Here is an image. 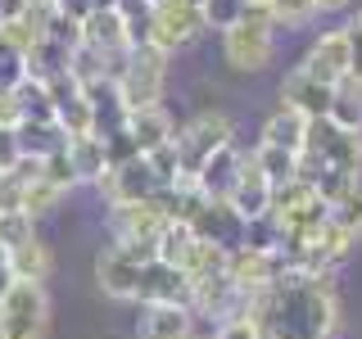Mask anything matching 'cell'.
Masks as SVG:
<instances>
[{
    "label": "cell",
    "mask_w": 362,
    "mask_h": 339,
    "mask_svg": "<svg viewBox=\"0 0 362 339\" xmlns=\"http://www.w3.org/2000/svg\"><path fill=\"white\" fill-rule=\"evenodd\" d=\"M245 316L254 321L258 339H331L339 326L331 271L313 276V271L286 267L276 285L245 299Z\"/></svg>",
    "instance_id": "6da1fadb"
},
{
    "label": "cell",
    "mask_w": 362,
    "mask_h": 339,
    "mask_svg": "<svg viewBox=\"0 0 362 339\" xmlns=\"http://www.w3.org/2000/svg\"><path fill=\"white\" fill-rule=\"evenodd\" d=\"M163 82H168V54L150 50V45L127 50V59L118 64V73H113V90H118V100H122L127 113L163 105Z\"/></svg>",
    "instance_id": "7a4b0ae2"
},
{
    "label": "cell",
    "mask_w": 362,
    "mask_h": 339,
    "mask_svg": "<svg viewBox=\"0 0 362 339\" xmlns=\"http://www.w3.org/2000/svg\"><path fill=\"white\" fill-rule=\"evenodd\" d=\"M177 145V158H181V181H195V172L204 167V158L218 154L222 145H235V122L226 118L222 109H204L186 127H177L173 136Z\"/></svg>",
    "instance_id": "3957f363"
},
{
    "label": "cell",
    "mask_w": 362,
    "mask_h": 339,
    "mask_svg": "<svg viewBox=\"0 0 362 339\" xmlns=\"http://www.w3.org/2000/svg\"><path fill=\"white\" fill-rule=\"evenodd\" d=\"M222 54L235 73H263L272 64V54H276V28L267 23V14L245 9V14L222 32Z\"/></svg>",
    "instance_id": "277c9868"
},
{
    "label": "cell",
    "mask_w": 362,
    "mask_h": 339,
    "mask_svg": "<svg viewBox=\"0 0 362 339\" xmlns=\"http://www.w3.org/2000/svg\"><path fill=\"white\" fill-rule=\"evenodd\" d=\"M158 263L154 240H127V244H109L95 258V280L109 299L118 303H136V285H141V271Z\"/></svg>",
    "instance_id": "5b68a950"
},
{
    "label": "cell",
    "mask_w": 362,
    "mask_h": 339,
    "mask_svg": "<svg viewBox=\"0 0 362 339\" xmlns=\"http://www.w3.org/2000/svg\"><path fill=\"white\" fill-rule=\"evenodd\" d=\"M50 331V294L45 285L14 280L0 299V339H45Z\"/></svg>",
    "instance_id": "8992f818"
},
{
    "label": "cell",
    "mask_w": 362,
    "mask_h": 339,
    "mask_svg": "<svg viewBox=\"0 0 362 339\" xmlns=\"http://www.w3.org/2000/svg\"><path fill=\"white\" fill-rule=\"evenodd\" d=\"M204 32V14L195 0H163L145 18V45L158 54H177L181 45H190Z\"/></svg>",
    "instance_id": "52a82bcc"
},
{
    "label": "cell",
    "mask_w": 362,
    "mask_h": 339,
    "mask_svg": "<svg viewBox=\"0 0 362 339\" xmlns=\"http://www.w3.org/2000/svg\"><path fill=\"white\" fill-rule=\"evenodd\" d=\"M303 158L317 167H335V172H349L362 181V136L358 131H339L326 118L308 122V145H303Z\"/></svg>",
    "instance_id": "ba28073f"
},
{
    "label": "cell",
    "mask_w": 362,
    "mask_h": 339,
    "mask_svg": "<svg viewBox=\"0 0 362 339\" xmlns=\"http://www.w3.org/2000/svg\"><path fill=\"white\" fill-rule=\"evenodd\" d=\"M226 280H231L235 290L245 294V299H254V294H263L267 285H276L281 271H286V258L276 254V249H231L226 254Z\"/></svg>",
    "instance_id": "9c48e42d"
},
{
    "label": "cell",
    "mask_w": 362,
    "mask_h": 339,
    "mask_svg": "<svg viewBox=\"0 0 362 339\" xmlns=\"http://www.w3.org/2000/svg\"><path fill=\"white\" fill-rule=\"evenodd\" d=\"M186 226L195 231V240H204V244H218V249H240V240H245V222L235 218V208L226 199H199L195 208L186 213Z\"/></svg>",
    "instance_id": "30bf717a"
},
{
    "label": "cell",
    "mask_w": 362,
    "mask_h": 339,
    "mask_svg": "<svg viewBox=\"0 0 362 339\" xmlns=\"http://www.w3.org/2000/svg\"><path fill=\"white\" fill-rule=\"evenodd\" d=\"M303 73L313 77V82H322V86H339V82H349V32L344 28H331V32H322L313 45H308V54H303Z\"/></svg>",
    "instance_id": "8fae6325"
},
{
    "label": "cell",
    "mask_w": 362,
    "mask_h": 339,
    "mask_svg": "<svg viewBox=\"0 0 362 339\" xmlns=\"http://www.w3.org/2000/svg\"><path fill=\"white\" fill-rule=\"evenodd\" d=\"M95 190H100V199H105L109 208H118V203H141V199H150L154 190H158V181L150 177L145 158L136 154V158H127V163L109 167V172L95 181Z\"/></svg>",
    "instance_id": "7c38bea8"
},
{
    "label": "cell",
    "mask_w": 362,
    "mask_h": 339,
    "mask_svg": "<svg viewBox=\"0 0 362 339\" xmlns=\"http://www.w3.org/2000/svg\"><path fill=\"white\" fill-rule=\"evenodd\" d=\"M190 312L195 316H218V321H226V316L245 312V294L226 280V271H213V276H199L190 280Z\"/></svg>",
    "instance_id": "4fadbf2b"
},
{
    "label": "cell",
    "mask_w": 362,
    "mask_h": 339,
    "mask_svg": "<svg viewBox=\"0 0 362 339\" xmlns=\"http://www.w3.org/2000/svg\"><path fill=\"white\" fill-rule=\"evenodd\" d=\"M82 45L109 54V59H122L127 50H136L132 28H127V18H122L118 9H90V14L82 18Z\"/></svg>",
    "instance_id": "5bb4252c"
},
{
    "label": "cell",
    "mask_w": 362,
    "mask_h": 339,
    "mask_svg": "<svg viewBox=\"0 0 362 339\" xmlns=\"http://www.w3.org/2000/svg\"><path fill=\"white\" fill-rule=\"evenodd\" d=\"M168 226L163 208L154 199H141V203H118L109 208V231H113V244H127V240H154L158 231Z\"/></svg>",
    "instance_id": "9a60e30c"
},
{
    "label": "cell",
    "mask_w": 362,
    "mask_h": 339,
    "mask_svg": "<svg viewBox=\"0 0 362 339\" xmlns=\"http://www.w3.org/2000/svg\"><path fill=\"white\" fill-rule=\"evenodd\" d=\"M226 203L235 208V218H240V222L267 218V208H272V181L254 167V158H245V167L235 172L231 190H226Z\"/></svg>",
    "instance_id": "2e32d148"
},
{
    "label": "cell",
    "mask_w": 362,
    "mask_h": 339,
    "mask_svg": "<svg viewBox=\"0 0 362 339\" xmlns=\"http://www.w3.org/2000/svg\"><path fill=\"white\" fill-rule=\"evenodd\" d=\"M195 335V312L186 303H145L136 339H190Z\"/></svg>",
    "instance_id": "e0dca14e"
},
{
    "label": "cell",
    "mask_w": 362,
    "mask_h": 339,
    "mask_svg": "<svg viewBox=\"0 0 362 339\" xmlns=\"http://www.w3.org/2000/svg\"><path fill=\"white\" fill-rule=\"evenodd\" d=\"M136 303H186L190 308V276L177 267H163V263H150L141 271V285H136Z\"/></svg>",
    "instance_id": "ac0fdd59"
},
{
    "label": "cell",
    "mask_w": 362,
    "mask_h": 339,
    "mask_svg": "<svg viewBox=\"0 0 362 339\" xmlns=\"http://www.w3.org/2000/svg\"><path fill=\"white\" fill-rule=\"evenodd\" d=\"M331 95L335 90L331 86H322V82H313L303 68H294V73H286V82H281V105L294 109V113H303V118H326V109H331Z\"/></svg>",
    "instance_id": "d6986e66"
},
{
    "label": "cell",
    "mask_w": 362,
    "mask_h": 339,
    "mask_svg": "<svg viewBox=\"0 0 362 339\" xmlns=\"http://www.w3.org/2000/svg\"><path fill=\"white\" fill-rule=\"evenodd\" d=\"M122 127H127L136 154H150V150H158V145H168L177 136V122H173V113H168L163 105H150V109L127 113V122H122Z\"/></svg>",
    "instance_id": "ffe728a7"
},
{
    "label": "cell",
    "mask_w": 362,
    "mask_h": 339,
    "mask_svg": "<svg viewBox=\"0 0 362 339\" xmlns=\"http://www.w3.org/2000/svg\"><path fill=\"white\" fill-rule=\"evenodd\" d=\"M240 167H245V154L235 150V145H222L218 154L204 158V167L195 172V190L204 199H226V190H231V181H235Z\"/></svg>",
    "instance_id": "44dd1931"
},
{
    "label": "cell",
    "mask_w": 362,
    "mask_h": 339,
    "mask_svg": "<svg viewBox=\"0 0 362 339\" xmlns=\"http://www.w3.org/2000/svg\"><path fill=\"white\" fill-rule=\"evenodd\" d=\"M5 267H9V276H14V280H32V285H45V280H50V271H54V254H50V244H45L41 235H37V240L9 249V254H5Z\"/></svg>",
    "instance_id": "7402d4cb"
},
{
    "label": "cell",
    "mask_w": 362,
    "mask_h": 339,
    "mask_svg": "<svg viewBox=\"0 0 362 339\" xmlns=\"http://www.w3.org/2000/svg\"><path fill=\"white\" fill-rule=\"evenodd\" d=\"M64 154H68V163H73L77 186H95V181L109 172V154H105V141H100V136H77V141L64 145Z\"/></svg>",
    "instance_id": "603a6c76"
},
{
    "label": "cell",
    "mask_w": 362,
    "mask_h": 339,
    "mask_svg": "<svg viewBox=\"0 0 362 339\" xmlns=\"http://www.w3.org/2000/svg\"><path fill=\"white\" fill-rule=\"evenodd\" d=\"M263 145H276V150H290V154L303 158V145H308V118L281 105L267 118V127H263Z\"/></svg>",
    "instance_id": "cb8c5ba5"
},
{
    "label": "cell",
    "mask_w": 362,
    "mask_h": 339,
    "mask_svg": "<svg viewBox=\"0 0 362 339\" xmlns=\"http://www.w3.org/2000/svg\"><path fill=\"white\" fill-rule=\"evenodd\" d=\"M195 244H199V240H195V231H190L186 222H177V218L154 235V254H158V263H163V267H177V271H186V267H190V254H195Z\"/></svg>",
    "instance_id": "d4e9b609"
},
{
    "label": "cell",
    "mask_w": 362,
    "mask_h": 339,
    "mask_svg": "<svg viewBox=\"0 0 362 339\" xmlns=\"http://www.w3.org/2000/svg\"><path fill=\"white\" fill-rule=\"evenodd\" d=\"M14 141H18V154L23 158H50L54 150H64V131L54 122H18L14 127Z\"/></svg>",
    "instance_id": "484cf974"
},
{
    "label": "cell",
    "mask_w": 362,
    "mask_h": 339,
    "mask_svg": "<svg viewBox=\"0 0 362 339\" xmlns=\"http://www.w3.org/2000/svg\"><path fill=\"white\" fill-rule=\"evenodd\" d=\"M54 127L64 131V141H77V136H95V109H90V100L82 95V90L54 105Z\"/></svg>",
    "instance_id": "4316f807"
},
{
    "label": "cell",
    "mask_w": 362,
    "mask_h": 339,
    "mask_svg": "<svg viewBox=\"0 0 362 339\" xmlns=\"http://www.w3.org/2000/svg\"><path fill=\"white\" fill-rule=\"evenodd\" d=\"M249 158H254V167H258V172H263V177L272 181V190H276V186H286V181H294V177L303 172V158H299V154L276 150V145H263V141H258V150L249 154Z\"/></svg>",
    "instance_id": "83f0119b"
},
{
    "label": "cell",
    "mask_w": 362,
    "mask_h": 339,
    "mask_svg": "<svg viewBox=\"0 0 362 339\" xmlns=\"http://www.w3.org/2000/svg\"><path fill=\"white\" fill-rule=\"evenodd\" d=\"M326 122L339 131H358L362 136V90L354 82H339L331 95V109H326Z\"/></svg>",
    "instance_id": "f1b7e54d"
},
{
    "label": "cell",
    "mask_w": 362,
    "mask_h": 339,
    "mask_svg": "<svg viewBox=\"0 0 362 339\" xmlns=\"http://www.w3.org/2000/svg\"><path fill=\"white\" fill-rule=\"evenodd\" d=\"M28 240H37V218L32 213H23V208H14V213H0V249H18V244H28Z\"/></svg>",
    "instance_id": "f546056e"
},
{
    "label": "cell",
    "mask_w": 362,
    "mask_h": 339,
    "mask_svg": "<svg viewBox=\"0 0 362 339\" xmlns=\"http://www.w3.org/2000/svg\"><path fill=\"white\" fill-rule=\"evenodd\" d=\"M141 158H145V167H150V177L158 181V190L181 181V158H177V145L173 141L158 145V150H150V154H141Z\"/></svg>",
    "instance_id": "4dcf8cb0"
},
{
    "label": "cell",
    "mask_w": 362,
    "mask_h": 339,
    "mask_svg": "<svg viewBox=\"0 0 362 339\" xmlns=\"http://www.w3.org/2000/svg\"><path fill=\"white\" fill-rule=\"evenodd\" d=\"M326 213H331V222L335 226H344L349 235H362V186H354L349 195H339L335 203H326Z\"/></svg>",
    "instance_id": "1f68e13d"
},
{
    "label": "cell",
    "mask_w": 362,
    "mask_h": 339,
    "mask_svg": "<svg viewBox=\"0 0 362 339\" xmlns=\"http://www.w3.org/2000/svg\"><path fill=\"white\" fill-rule=\"evenodd\" d=\"M59 199H64V195L50 186V181H41V177H37V181H28V186H18V208H23V213H32V218L50 213Z\"/></svg>",
    "instance_id": "d6a6232c"
},
{
    "label": "cell",
    "mask_w": 362,
    "mask_h": 339,
    "mask_svg": "<svg viewBox=\"0 0 362 339\" xmlns=\"http://www.w3.org/2000/svg\"><path fill=\"white\" fill-rule=\"evenodd\" d=\"M313 14H317L313 0H272V5H267V23H272V28H303Z\"/></svg>",
    "instance_id": "836d02e7"
},
{
    "label": "cell",
    "mask_w": 362,
    "mask_h": 339,
    "mask_svg": "<svg viewBox=\"0 0 362 339\" xmlns=\"http://www.w3.org/2000/svg\"><path fill=\"white\" fill-rule=\"evenodd\" d=\"M199 14H204V28L226 32L235 18L245 14V0H199Z\"/></svg>",
    "instance_id": "e575fe53"
},
{
    "label": "cell",
    "mask_w": 362,
    "mask_h": 339,
    "mask_svg": "<svg viewBox=\"0 0 362 339\" xmlns=\"http://www.w3.org/2000/svg\"><path fill=\"white\" fill-rule=\"evenodd\" d=\"M41 181H50L59 195H68V190H77V177H73V163H68L64 150H54L50 158H41Z\"/></svg>",
    "instance_id": "d590c367"
},
{
    "label": "cell",
    "mask_w": 362,
    "mask_h": 339,
    "mask_svg": "<svg viewBox=\"0 0 362 339\" xmlns=\"http://www.w3.org/2000/svg\"><path fill=\"white\" fill-rule=\"evenodd\" d=\"M23 82V54L0 37V90H14Z\"/></svg>",
    "instance_id": "8d00e7d4"
},
{
    "label": "cell",
    "mask_w": 362,
    "mask_h": 339,
    "mask_svg": "<svg viewBox=\"0 0 362 339\" xmlns=\"http://www.w3.org/2000/svg\"><path fill=\"white\" fill-rule=\"evenodd\" d=\"M344 32H349V82L362 90V23L354 18Z\"/></svg>",
    "instance_id": "74e56055"
},
{
    "label": "cell",
    "mask_w": 362,
    "mask_h": 339,
    "mask_svg": "<svg viewBox=\"0 0 362 339\" xmlns=\"http://www.w3.org/2000/svg\"><path fill=\"white\" fill-rule=\"evenodd\" d=\"M213 339H258V331H254V321H249L245 312H235V316H226V321H218Z\"/></svg>",
    "instance_id": "f35d334b"
},
{
    "label": "cell",
    "mask_w": 362,
    "mask_h": 339,
    "mask_svg": "<svg viewBox=\"0 0 362 339\" xmlns=\"http://www.w3.org/2000/svg\"><path fill=\"white\" fill-rule=\"evenodd\" d=\"M23 122V109H18V95L14 90H0V127L5 131H14Z\"/></svg>",
    "instance_id": "ab89813d"
},
{
    "label": "cell",
    "mask_w": 362,
    "mask_h": 339,
    "mask_svg": "<svg viewBox=\"0 0 362 339\" xmlns=\"http://www.w3.org/2000/svg\"><path fill=\"white\" fill-rule=\"evenodd\" d=\"M14 163H18V141H14V131L0 127V177L14 172Z\"/></svg>",
    "instance_id": "60d3db41"
},
{
    "label": "cell",
    "mask_w": 362,
    "mask_h": 339,
    "mask_svg": "<svg viewBox=\"0 0 362 339\" xmlns=\"http://www.w3.org/2000/svg\"><path fill=\"white\" fill-rule=\"evenodd\" d=\"M54 9H59L64 18H73V23H82V18L90 14V5H86V0H54Z\"/></svg>",
    "instance_id": "b9f144b4"
},
{
    "label": "cell",
    "mask_w": 362,
    "mask_h": 339,
    "mask_svg": "<svg viewBox=\"0 0 362 339\" xmlns=\"http://www.w3.org/2000/svg\"><path fill=\"white\" fill-rule=\"evenodd\" d=\"M23 14H28V0H0V28L14 23V18H23Z\"/></svg>",
    "instance_id": "7bdbcfd3"
},
{
    "label": "cell",
    "mask_w": 362,
    "mask_h": 339,
    "mask_svg": "<svg viewBox=\"0 0 362 339\" xmlns=\"http://www.w3.org/2000/svg\"><path fill=\"white\" fill-rule=\"evenodd\" d=\"M317 5V14H339V9H349L354 0H313Z\"/></svg>",
    "instance_id": "ee69618b"
},
{
    "label": "cell",
    "mask_w": 362,
    "mask_h": 339,
    "mask_svg": "<svg viewBox=\"0 0 362 339\" xmlns=\"http://www.w3.org/2000/svg\"><path fill=\"white\" fill-rule=\"evenodd\" d=\"M9 285H14V276H9V267L0 263V299H5V290H9Z\"/></svg>",
    "instance_id": "f6af8a7d"
},
{
    "label": "cell",
    "mask_w": 362,
    "mask_h": 339,
    "mask_svg": "<svg viewBox=\"0 0 362 339\" xmlns=\"http://www.w3.org/2000/svg\"><path fill=\"white\" fill-rule=\"evenodd\" d=\"M90 9H118V0H86Z\"/></svg>",
    "instance_id": "bcb514c9"
},
{
    "label": "cell",
    "mask_w": 362,
    "mask_h": 339,
    "mask_svg": "<svg viewBox=\"0 0 362 339\" xmlns=\"http://www.w3.org/2000/svg\"><path fill=\"white\" fill-rule=\"evenodd\" d=\"M267 5L272 0H245V9H258V14H267Z\"/></svg>",
    "instance_id": "7dc6e473"
},
{
    "label": "cell",
    "mask_w": 362,
    "mask_h": 339,
    "mask_svg": "<svg viewBox=\"0 0 362 339\" xmlns=\"http://www.w3.org/2000/svg\"><path fill=\"white\" fill-rule=\"evenodd\" d=\"M154 5H163V0H150V9H154Z\"/></svg>",
    "instance_id": "c3c4849f"
},
{
    "label": "cell",
    "mask_w": 362,
    "mask_h": 339,
    "mask_svg": "<svg viewBox=\"0 0 362 339\" xmlns=\"http://www.w3.org/2000/svg\"><path fill=\"white\" fill-rule=\"evenodd\" d=\"M190 339H199V335H190Z\"/></svg>",
    "instance_id": "681fc988"
},
{
    "label": "cell",
    "mask_w": 362,
    "mask_h": 339,
    "mask_svg": "<svg viewBox=\"0 0 362 339\" xmlns=\"http://www.w3.org/2000/svg\"><path fill=\"white\" fill-rule=\"evenodd\" d=\"M358 23H362V14H358Z\"/></svg>",
    "instance_id": "f907efd6"
}]
</instances>
